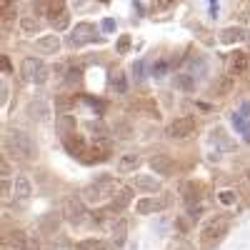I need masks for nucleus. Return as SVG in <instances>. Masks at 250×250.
Returning a JSON list of instances; mask_svg holds the SVG:
<instances>
[{
    "mask_svg": "<svg viewBox=\"0 0 250 250\" xmlns=\"http://www.w3.org/2000/svg\"><path fill=\"white\" fill-rule=\"evenodd\" d=\"M238 115H243V118H248V115H250V100H248L245 105H243V108L238 110Z\"/></svg>",
    "mask_w": 250,
    "mask_h": 250,
    "instance_id": "nucleus-33",
    "label": "nucleus"
},
{
    "mask_svg": "<svg viewBox=\"0 0 250 250\" xmlns=\"http://www.w3.org/2000/svg\"><path fill=\"white\" fill-rule=\"evenodd\" d=\"M23 78L28 83H33V85H43V83L48 80L45 62L38 60V58H25V62H23Z\"/></svg>",
    "mask_w": 250,
    "mask_h": 250,
    "instance_id": "nucleus-5",
    "label": "nucleus"
},
{
    "mask_svg": "<svg viewBox=\"0 0 250 250\" xmlns=\"http://www.w3.org/2000/svg\"><path fill=\"white\" fill-rule=\"evenodd\" d=\"M113 243L115 245H125V223L123 220L113 223Z\"/></svg>",
    "mask_w": 250,
    "mask_h": 250,
    "instance_id": "nucleus-22",
    "label": "nucleus"
},
{
    "mask_svg": "<svg viewBox=\"0 0 250 250\" xmlns=\"http://www.w3.org/2000/svg\"><path fill=\"white\" fill-rule=\"evenodd\" d=\"M245 180H248V185H250V170H248V173H245Z\"/></svg>",
    "mask_w": 250,
    "mask_h": 250,
    "instance_id": "nucleus-38",
    "label": "nucleus"
},
{
    "mask_svg": "<svg viewBox=\"0 0 250 250\" xmlns=\"http://www.w3.org/2000/svg\"><path fill=\"white\" fill-rule=\"evenodd\" d=\"M20 28L28 30V33H33V30H38V23H35L33 18H23V20H20Z\"/></svg>",
    "mask_w": 250,
    "mask_h": 250,
    "instance_id": "nucleus-28",
    "label": "nucleus"
},
{
    "mask_svg": "<svg viewBox=\"0 0 250 250\" xmlns=\"http://www.w3.org/2000/svg\"><path fill=\"white\" fill-rule=\"evenodd\" d=\"M0 3H3V8H10V3H13V0H0Z\"/></svg>",
    "mask_w": 250,
    "mask_h": 250,
    "instance_id": "nucleus-37",
    "label": "nucleus"
},
{
    "mask_svg": "<svg viewBox=\"0 0 250 250\" xmlns=\"http://www.w3.org/2000/svg\"><path fill=\"white\" fill-rule=\"evenodd\" d=\"M250 70V58L245 55V53H230V58H228V73L230 75H235V78H240V75H245Z\"/></svg>",
    "mask_w": 250,
    "mask_h": 250,
    "instance_id": "nucleus-8",
    "label": "nucleus"
},
{
    "mask_svg": "<svg viewBox=\"0 0 250 250\" xmlns=\"http://www.w3.org/2000/svg\"><path fill=\"white\" fill-rule=\"evenodd\" d=\"M68 20H70V15H68V13H62L60 18L53 20V28H55V30H65V28H68Z\"/></svg>",
    "mask_w": 250,
    "mask_h": 250,
    "instance_id": "nucleus-25",
    "label": "nucleus"
},
{
    "mask_svg": "<svg viewBox=\"0 0 250 250\" xmlns=\"http://www.w3.org/2000/svg\"><path fill=\"white\" fill-rule=\"evenodd\" d=\"M113 28H115V23H113V20L108 18V20H105V23H103V30H108V33H110Z\"/></svg>",
    "mask_w": 250,
    "mask_h": 250,
    "instance_id": "nucleus-36",
    "label": "nucleus"
},
{
    "mask_svg": "<svg viewBox=\"0 0 250 250\" xmlns=\"http://www.w3.org/2000/svg\"><path fill=\"white\" fill-rule=\"evenodd\" d=\"M225 230H228V218H225V215L208 218V220L200 225V243L213 245L215 240H220V235H223Z\"/></svg>",
    "mask_w": 250,
    "mask_h": 250,
    "instance_id": "nucleus-3",
    "label": "nucleus"
},
{
    "mask_svg": "<svg viewBox=\"0 0 250 250\" xmlns=\"http://www.w3.org/2000/svg\"><path fill=\"white\" fill-rule=\"evenodd\" d=\"M245 13H248V18H250V5H248V10H245Z\"/></svg>",
    "mask_w": 250,
    "mask_h": 250,
    "instance_id": "nucleus-39",
    "label": "nucleus"
},
{
    "mask_svg": "<svg viewBox=\"0 0 250 250\" xmlns=\"http://www.w3.org/2000/svg\"><path fill=\"white\" fill-rule=\"evenodd\" d=\"M133 188L140 193H155V190H160V180H155L153 175H138L133 180Z\"/></svg>",
    "mask_w": 250,
    "mask_h": 250,
    "instance_id": "nucleus-12",
    "label": "nucleus"
},
{
    "mask_svg": "<svg viewBox=\"0 0 250 250\" xmlns=\"http://www.w3.org/2000/svg\"><path fill=\"white\" fill-rule=\"evenodd\" d=\"M103 3H108V0H103Z\"/></svg>",
    "mask_w": 250,
    "mask_h": 250,
    "instance_id": "nucleus-40",
    "label": "nucleus"
},
{
    "mask_svg": "<svg viewBox=\"0 0 250 250\" xmlns=\"http://www.w3.org/2000/svg\"><path fill=\"white\" fill-rule=\"evenodd\" d=\"M165 70H168V62H158L155 65V75H163Z\"/></svg>",
    "mask_w": 250,
    "mask_h": 250,
    "instance_id": "nucleus-32",
    "label": "nucleus"
},
{
    "mask_svg": "<svg viewBox=\"0 0 250 250\" xmlns=\"http://www.w3.org/2000/svg\"><path fill=\"white\" fill-rule=\"evenodd\" d=\"M133 108L140 110V113H148V115L158 118V108L153 105V100H150V98H138V103H133Z\"/></svg>",
    "mask_w": 250,
    "mask_h": 250,
    "instance_id": "nucleus-18",
    "label": "nucleus"
},
{
    "mask_svg": "<svg viewBox=\"0 0 250 250\" xmlns=\"http://www.w3.org/2000/svg\"><path fill=\"white\" fill-rule=\"evenodd\" d=\"M115 190H118V188H115V180H113L110 175H100V178H95L80 195L85 198V203H100V200L113 198Z\"/></svg>",
    "mask_w": 250,
    "mask_h": 250,
    "instance_id": "nucleus-2",
    "label": "nucleus"
},
{
    "mask_svg": "<svg viewBox=\"0 0 250 250\" xmlns=\"http://www.w3.org/2000/svg\"><path fill=\"white\" fill-rule=\"evenodd\" d=\"M13 18H15V13H13V8H3V20H5V28L13 23Z\"/></svg>",
    "mask_w": 250,
    "mask_h": 250,
    "instance_id": "nucleus-31",
    "label": "nucleus"
},
{
    "mask_svg": "<svg viewBox=\"0 0 250 250\" xmlns=\"http://www.w3.org/2000/svg\"><path fill=\"white\" fill-rule=\"evenodd\" d=\"M180 193H183V198H185L188 205H190V203H198V200H200V185H198V183H185Z\"/></svg>",
    "mask_w": 250,
    "mask_h": 250,
    "instance_id": "nucleus-16",
    "label": "nucleus"
},
{
    "mask_svg": "<svg viewBox=\"0 0 250 250\" xmlns=\"http://www.w3.org/2000/svg\"><path fill=\"white\" fill-rule=\"evenodd\" d=\"M240 40H248V30L245 28H225V30H220V43H225V45L240 43Z\"/></svg>",
    "mask_w": 250,
    "mask_h": 250,
    "instance_id": "nucleus-13",
    "label": "nucleus"
},
{
    "mask_svg": "<svg viewBox=\"0 0 250 250\" xmlns=\"http://www.w3.org/2000/svg\"><path fill=\"white\" fill-rule=\"evenodd\" d=\"M168 205H170V200H155V198H148V200H140V203L135 205V210H138L140 215H150V213H160V210H165Z\"/></svg>",
    "mask_w": 250,
    "mask_h": 250,
    "instance_id": "nucleus-10",
    "label": "nucleus"
},
{
    "mask_svg": "<svg viewBox=\"0 0 250 250\" xmlns=\"http://www.w3.org/2000/svg\"><path fill=\"white\" fill-rule=\"evenodd\" d=\"M135 75L138 78H145V65H143V62H138V65H135Z\"/></svg>",
    "mask_w": 250,
    "mask_h": 250,
    "instance_id": "nucleus-34",
    "label": "nucleus"
},
{
    "mask_svg": "<svg viewBox=\"0 0 250 250\" xmlns=\"http://www.w3.org/2000/svg\"><path fill=\"white\" fill-rule=\"evenodd\" d=\"M62 215H65V220L70 225H80L83 220H85V215H88L85 198L83 195H68L65 203H62Z\"/></svg>",
    "mask_w": 250,
    "mask_h": 250,
    "instance_id": "nucleus-4",
    "label": "nucleus"
},
{
    "mask_svg": "<svg viewBox=\"0 0 250 250\" xmlns=\"http://www.w3.org/2000/svg\"><path fill=\"white\" fill-rule=\"evenodd\" d=\"M173 5H175V0H158L155 10H168V8H173Z\"/></svg>",
    "mask_w": 250,
    "mask_h": 250,
    "instance_id": "nucleus-30",
    "label": "nucleus"
},
{
    "mask_svg": "<svg viewBox=\"0 0 250 250\" xmlns=\"http://www.w3.org/2000/svg\"><path fill=\"white\" fill-rule=\"evenodd\" d=\"M98 40V28L93 23H80L73 33H70V45L75 48H83V45H88V43H95Z\"/></svg>",
    "mask_w": 250,
    "mask_h": 250,
    "instance_id": "nucleus-7",
    "label": "nucleus"
},
{
    "mask_svg": "<svg viewBox=\"0 0 250 250\" xmlns=\"http://www.w3.org/2000/svg\"><path fill=\"white\" fill-rule=\"evenodd\" d=\"M5 153L13 158V160H20V163H30L35 158V143L33 138L20 130V128H10L5 133Z\"/></svg>",
    "mask_w": 250,
    "mask_h": 250,
    "instance_id": "nucleus-1",
    "label": "nucleus"
},
{
    "mask_svg": "<svg viewBox=\"0 0 250 250\" xmlns=\"http://www.w3.org/2000/svg\"><path fill=\"white\" fill-rule=\"evenodd\" d=\"M115 48H118V53H128V48H130V38H128V35H123V38L118 40V45H115Z\"/></svg>",
    "mask_w": 250,
    "mask_h": 250,
    "instance_id": "nucleus-29",
    "label": "nucleus"
},
{
    "mask_svg": "<svg viewBox=\"0 0 250 250\" xmlns=\"http://www.w3.org/2000/svg\"><path fill=\"white\" fill-rule=\"evenodd\" d=\"M218 200H220L223 205H233V203H235V193H230V190H223V193L218 195Z\"/></svg>",
    "mask_w": 250,
    "mask_h": 250,
    "instance_id": "nucleus-27",
    "label": "nucleus"
},
{
    "mask_svg": "<svg viewBox=\"0 0 250 250\" xmlns=\"http://www.w3.org/2000/svg\"><path fill=\"white\" fill-rule=\"evenodd\" d=\"M0 60H3V70H5V73H10V58H8V55H3Z\"/></svg>",
    "mask_w": 250,
    "mask_h": 250,
    "instance_id": "nucleus-35",
    "label": "nucleus"
},
{
    "mask_svg": "<svg viewBox=\"0 0 250 250\" xmlns=\"http://www.w3.org/2000/svg\"><path fill=\"white\" fill-rule=\"evenodd\" d=\"M62 13H68L65 10V0H48V18H50V23L55 18H60Z\"/></svg>",
    "mask_w": 250,
    "mask_h": 250,
    "instance_id": "nucleus-19",
    "label": "nucleus"
},
{
    "mask_svg": "<svg viewBox=\"0 0 250 250\" xmlns=\"http://www.w3.org/2000/svg\"><path fill=\"white\" fill-rule=\"evenodd\" d=\"M35 45L40 48V53H58L60 50V38L58 35H43L40 40H35Z\"/></svg>",
    "mask_w": 250,
    "mask_h": 250,
    "instance_id": "nucleus-14",
    "label": "nucleus"
},
{
    "mask_svg": "<svg viewBox=\"0 0 250 250\" xmlns=\"http://www.w3.org/2000/svg\"><path fill=\"white\" fill-rule=\"evenodd\" d=\"M10 185H13V180H10V165H8V160H3V200L5 203H10Z\"/></svg>",
    "mask_w": 250,
    "mask_h": 250,
    "instance_id": "nucleus-21",
    "label": "nucleus"
},
{
    "mask_svg": "<svg viewBox=\"0 0 250 250\" xmlns=\"http://www.w3.org/2000/svg\"><path fill=\"white\" fill-rule=\"evenodd\" d=\"M13 195H15V200H28V198L33 195V185H30V180H28L25 175H18V178H15V183H13Z\"/></svg>",
    "mask_w": 250,
    "mask_h": 250,
    "instance_id": "nucleus-11",
    "label": "nucleus"
},
{
    "mask_svg": "<svg viewBox=\"0 0 250 250\" xmlns=\"http://www.w3.org/2000/svg\"><path fill=\"white\" fill-rule=\"evenodd\" d=\"M178 88L193 90V88H195V85H193V78H190V75H178Z\"/></svg>",
    "mask_w": 250,
    "mask_h": 250,
    "instance_id": "nucleus-26",
    "label": "nucleus"
},
{
    "mask_svg": "<svg viewBox=\"0 0 250 250\" xmlns=\"http://www.w3.org/2000/svg\"><path fill=\"white\" fill-rule=\"evenodd\" d=\"M150 165H153V170L160 173V175H170L173 173V160L168 155H153Z\"/></svg>",
    "mask_w": 250,
    "mask_h": 250,
    "instance_id": "nucleus-15",
    "label": "nucleus"
},
{
    "mask_svg": "<svg viewBox=\"0 0 250 250\" xmlns=\"http://www.w3.org/2000/svg\"><path fill=\"white\" fill-rule=\"evenodd\" d=\"M110 88H113L115 93H123V90H125V75H123V73H120V75H113Z\"/></svg>",
    "mask_w": 250,
    "mask_h": 250,
    "instance_id": "nucleus-24",
    "label": "nucleus"
},
{
    "mask_svg": "<svg viewBox=\"0 0 250 250\" xmlns=\"http://www.w3.org/2000/svg\"><path fill=\"white\" fill-rule=\"evenodd\" d=\"M118 168H120L123 173L138 170V168H140V158H138V155H123V158L118 160Z\"/></svg>",
    "mask_w": 250,
    "mask_h": 250,
    "instance_id": "nucleus-17",
    "label": "nucleus"
},
{
    "mask_svg": "<svg viewBox=\"0 0 250 250\" xmlns=\"http://www.w3.org/2000/svg\"><path fill=\"white\" fill-rule=\"evenodd\" d=\"M78 250H105V245H103V240H83Z\"/></svg>",
    "mask_w": 250,
    "mask_h": 250,
    "instance_id": "nucleus-23",
    "label": "nucleus"
},
{
    "mask_svg": "<svg viewBox=\"0 0 250 250\" xmlns=\"http://www.w3.org/2000/svg\"><path fill=\"white\" fill-rule=\"evenodd\" d=\"M195 130V120L193 118H175V120H170L168 123V128H165V135L168 138H173V140H183V138H188Z\"/></svg>",
    "mask_w": 250,
    "mask_h": 250,
    "instance_id": "nucleus-6",
    "label": "nucleus"
},
{
    "mask_svg": "<svg viewBox=\"0 0 250 250\" xmlns=\"http://www.w3.org/2000/svg\"><path fill=\"white\" fill-rule=\"evenodd\" d=\"M25 240H28L25 233H20V230H15V233L8 235V245L15 248V250H28V243H25Z\"/></svg>",
    "mask_w": 250,
    "mask_h": 250,
    "instance_id": "nucleus-20",
    "label": "nucleus"
},
{
    "mask_svg": "<svg viewBox=\"0 0 250 250\" xmlns=\"http://www.w3.org/2000/svg\"><path fill=\"white\" fill-rule=\"evenodd\" d=\"M133 200V185H120L113 193V210H125Z\"/></svg>",
    "mask_w": 250,
    "mask_h": 250,
    "instance_id": "nucleus-9",
    "label": "nucleus"
}]
</instances>
